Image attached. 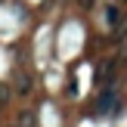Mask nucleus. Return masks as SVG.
Wrapping results in <instances>:
<instances>
[{"mask_svg":"<svg viewBox=\"0 0 127 127\" xmlns=\"http://www.w3.org/2000/svg\"><path fill=\"white\" fill-rule=\"evenodd\" d=\"M115 102H118V93L109 87V90L102 93V99L96 102V112H112V109H115Z\"/></svg>","mask_w":127,"mask_h":127,"instance_id":"nucleus-2","label":"nucleus"},{"mask_svg":"<svg viewBox=\"0 0 127 127\" xmlns=\"http://www.w3.org/2000/svg\"><path fill=\"white\" fill-rule=\"evenodd\" d=\"M12 90H16V96H31L34 93V81L25 68H12Z\"/></svg>","mask_w":127,"mask_h":127,"instance_id":"nucleus-1","label":"nucleus"},{"mask_svg":"<svg viewBox=\"0 0 127 127\" xmlns=\"http://www.w3.org/2000/svg\"><path fill=\"white\" fill-rule=\"evenodd\" d=\"M16 127H37V118H34V112H19V121H16Z\"/></svg>","mask_w":127,"mask_h":127,"instance_id":"nucleus-3","label":"nucleus"},{"mask_svg":"<svg viewBox=\"0 0 127 127\" xmlns=\"http://www.w3.org/2000/svg\"><path fill=\"white\" fill-rule=\"evenodd\" d=\"M78 3H81V6H84V9H90V6H93V3H96V0H78Z\"/></svg>","mask_w":127,"mask_h":127,"instance_id":"nucleus-5","label":"nucleus"},{"mask_svg":"<svg viewBox=\"0 0 127 127\" xmlns=\"http://www.w3.org/2000/svg\"><path fill=\"white\" fill-rule=\"evenodd\" d=\"M6 99H9V93H6L3 87H0V109H3V105H6Z\"/></svg>","mask_w":127,"mask_h":127,"instance_id":"nucleus-4","label":"nucleus"},{"mask_svg":"<svg viewBox=\"0 0 127 127\" xmlns=\"http://www.w3.org/2000/svg\"><path fill=\"white\" fill-rule=\"evenodd\" d=\"M9 127H16V124H9Z\"/></svg>","mask_w":127,"mask_h":127,"instance_id":"nucleus-6","label":"nucleus"}]
</instances>
